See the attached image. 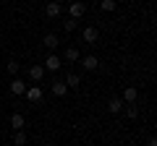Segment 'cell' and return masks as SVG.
<instances>
[{
	"instance_id": "1",
	"label": "cell",
	"mask_w": 157,
	"mask_h": 146,
	"mask_svg": "<svg viewBox=\"0 0 157 146\" xmlns=\"http://www.w3.org/2000/svg\"><path fill=\"white\" fill-rule=\"evenodd\" d=\"M24 97H26V102H32V104H39L42 97H45V91H42V86H29V89L24 91Z\"/></svg>"
},
{
	"instance_id": "2",
	"label": "cell",
	"mask_w": 157,
	"mask_h": 146,
	"mask_svg": "<svg viewBox=\"0 0 157 146\" xmlns=\"http://www.w3.org/2000/svg\"><path fill=\"white\" fill-rule=\"evenodd\" d=\"M81 39L89 42V45H97V42H100V29L97 26H86L84 31H81Z\"/></svg>"
},
{
	"instance_id": "3",
	"label": "cell",
	"mask_w": 157,
	"mask_h": 146,
	"mask_svg": "<svg viewBox=\"0 0 157 146\" xmlns=\"http://www.w3.org/2000/svg\"><path fill=\"white\" fill-rule=\"evenodd\" d=\"M60 13H63L60 0H50V3H47V8H45V16H47V18H58Z\"/></svg>"
},
{
	"instance_id": "4",
	"label": "cell",
	"mask_w": 157,
	"mask_h": 146,
	"mask_svg": "<svg viewBox=\"0 0 157 146\" xmlns=\"http://www.w3.org/2000/svg\"><path fill=\"white\" fill-rule=\"evenodd\" d=\"M84 11H86V5L81 3V0H73L71 5H68V13H71V18H81V16H84Z\"/></svg>"
},
{
	"instance_id": "5",
	"label": "cell",
	"mask_w": 157,
	"mask_h": 146,
	"mask_svg": "<svg viewBox=\"0 0 157 146\" xmlns=\"http://www.w3.org/2000/svg\"><path fill=\"white\" fill-rule=\"evenodd\" d=\"M60 65H63V60L58 55H47V60H45V65H42V68H45V71H58Z\"/></svg>"
},
{
	"instance_id": "6",
	"label": "cell",
	"mask_w": 157,
	"mask_h": 146,
	"mask_svg": "<svg viewBox=\"0 0 157 146\" xmlns=\"http://www.w3.org/2000/svg\"><path fill=\"white\" fill-rule=\"evenodd\" d=\"M81 65H84V71H97L100 68V60L94 55H86V57H81Z\"/></svg>"
},
{
	"instance_id": "7",
	"label": "cell",
	"mask_w": 157,
	"mask_h": 146,
	"mask_svg": "<svg viewBox=\"0 0 157 146\" xmlns=\"http://www.w3.org/2000/svg\"><path fill=\"white\" fill-rule=\"evenodd\" d=\"M24 91H26V84H24L21 78H13V81H11V94H13V97H21Z\"/></svg>"
},
{
	"instance_id": "8",
	"label": "cell",
	"mask_w": 157,
	"mask_h": 146,
	"mask_svg": "<svg viewBox=\"0 0 157 146\" xmlns=\"http://www.w3.org/2000/svg\"><path fill=\"white\" fill-rule=\"evenodd\" d=\"M29 78L39 84V81L45 78V68H42V65H32V68H29Z\"/></svg>"
},
{
	"instance_id": "9",
	"label": "cell",
	"mask_w": 157,
	"mask_h": 146,
	"mask_svg": "<svg viewBox=\"0 0 157 146\" xmlns=\"http://www.w3.org/2000/svg\"><path fill=\"white\" fill-rule=\"evenodd\" d=\"M50 91H52V94H55V97H66V94H68V86L63 84V81H52Z\"/></svg>"
},
{
	"instance_id": "10",
	"label": "cell",
	"mask_w": 157,
	"mask_h": 146,
	"mask_svg": "<svg viewBox=\"0 0 157 146\" xmlns=\"http://www.w3.org/2000/svg\"><path fill=\"white\" fill-rule=\"evenodd\" d=\"M136 97H139V91H136L134 86H128V89L123 91V99H121V102H126V104H134V102H136Z\"/></svg>"
},
{
	"instance_id": "11",
	"label": "cell",
	"mask_w": 157,
	"mask_h": 146,
	"mask_svg": "<svg viewBox=\"0 0 157 146\" xmlns=\"http://www.w3.org/2000/svg\"><path fill=\"white\" fill-rule=\"evenodd\" d=\"M63 84H66L68 89H78V84H81V78H78L76 73H68V76H66V81H63Z\"/></svg>"
},
{
	"instance_id": "12",
	"label": "cell",
	"mask_w": 157,
	"mask_h": 146,
	"mask_svg": "<svg viewBox=\"0 0 157 146\" xmlns=\"http://www.w3.org/2000/svg\"><path fill=\"white\" fill-rule=\"evenodd\" d=\"M42 42H45V47H47V50H58V37H55V34H45V39H42Z\"/></svg>"
},
{
	"instance_id": "13",
	"label": "cell",
	"mask_w": 157,
	"mask_h": 146,
	"mask_svg": "<svg viewBox=\"0 0 157 146\" xmlns=\"http://www.w3.org/2000/svg\"><path fill=\"white\" fill-rule=\"evenodd\" d=\"M121 107H123V102H121V97H113V99L107 102V110H110L113 115H115V112H121Z\"/></svg>"
},
{
	"instance_id": "14",
	"label": "cell",
	"mask_w": 157,
	"mask_h": 146,
	"mask_svg": "<svg viewBox=\"0 0 157 146\" xmlns=\"http://www.w3.org/2000/svg\"><path fill=\"white\" fill-rule=\"evenodd\" d=\"M11 125H13V130H21L24 128V115L21 112H13L11 115Z\"/></svg>"
},
{
	"instance_id": "15",
	"label": "cell",
	"mask_w": 157,
	"mask_h": 146,
	"mask_svg": "<svg viewBox=\"0 0 157 146\" xmlns=\"http://www.w3.org/2000/svg\"><path fill=\"white\" fill-rule=\"evenodd\" d=\"M63 57H66L68 63H76V60H78V50H76V47H66V52H63Z\"/></svg>"
},
{
	"instance_id": "16",
	"label": "cell",
	"mask_w": 157,
	"mask_h": 146,
	"mask_svg": "<svg viewBox=\"0 0 157 146\" xmlns=\"http://www.w3.org/2000/svg\"><path fill=\"white\" fill-rule=\"evenodd\" d=\"M100 8H102V11H107V13H113L118 8V3H115V0H100Z\"/></svg>"
},
{
	"instance_id": "17",
	"label": "cell",
	"mask_w": 157,
	"mask_h": 146,
	"mask_svg": "<svg viewBox=\"0 0 157 146\" xmlns=\"http://www.w3.org/2000/svg\"><path fill=\"white\" fill-rule=\"evenodd\" d=\"M13 144H16V146H26V136H24V130H13Z\"/></svg>"
},
{
	"instance_id": "18",
	"label": "cell",
	"mask_w": 157,
	"mask_h": 146,
	"mask_svg": "<svg viewBox=\"0 0 157 146\" xmlns=\"http://www.w3.org/2000/svg\"><path fill=\"white\" fill-rule=\"evenodd\" d=\"M63 29H66V31H73V29H76V18H68V21L63 24Z\"/></svg>"
},
{
	"instance_id": "19",
	"label": "cell",
	"mask_w": 157,
	"mask_h": 146,
	"mask_svg": "<svg viewBox=\"0 0 157 146\" xmlns=\"http://www.w3.org/2000/svg\"><path fill=\"white\" fill-rule=\"evenodd\" d=\"M126 115H128V118H136V115H139V110H136L134 104H128V107H126Z\"/></svg>"
},
{
	"instance_id": "20",
	"label": "cell",
	"mask_w": 157,
	"mask_h": 146,
	"mask_svg": "<svg viewBox=\"0 0 157 146\" xmlns=\"http://www.w3.org/2000/svg\"><path fill=\"white\" fill-rule=\"evenodd\" d=\"M8 73H13V76L18 73V63H16V60H11V63H8Z\"/></svg>"
},
{
	"instance_id": "21",
	"label": "cell",
	"mask_w": 157,
	"mask_h": 146,
	"mask_svg": "<svg viewBox=\"0 0 157 146\" xmlns=\"http://www.w3.org/2000/svg\"><path fill=\"white\" fill-rule=\"evenodd\" d=\"M94 3H100V0H94Z\"/></svg>"
}]
</instances>
